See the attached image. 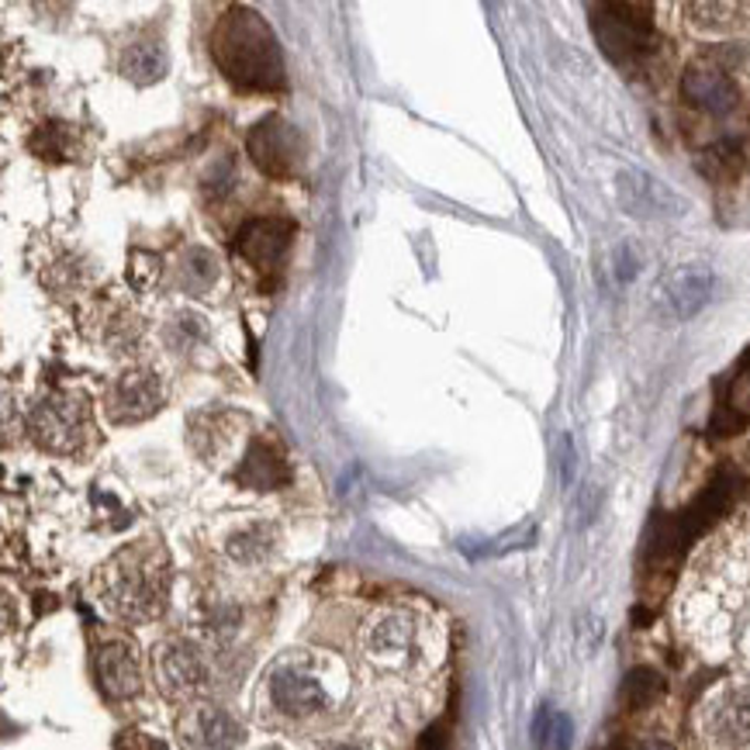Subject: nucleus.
<instances>
[{"label": "nucleus", "instance_id": "obj_33", "mask_svg": "<svg viewBox=\"0 0 750 750\" xmlns=\"http://www.w3.org/2000/svg\"><path fill=\"white\" fill-rule=\"evenodd\" d=\"M640 750H678L674 743H668V740H643L640 743Z\"/></svg>", "mask_w": 750, "mask_h": 750}, {"label": "nucleus", "instance_id": "obj_12", "mask_svg": "<svg viewBox=\"0 0 750 750\" xmlns=\"http://www.w3.org/2000/svg\"><path fill=\"white\" fill-rule=\"evenodd\" d=\"M153 668L159 678V689L170 698H191L204 685V658L194 643L170 640L153 653Z\"/></svg>", "mask_w": 750, "mask_h": 750}, {"label": "nucleus", "instance_id": "obj_7", "mask_svg": "<svg viewBox=\"0 0 750 750\" xmlns=\"http://www.w3.org/2000/svg\"><path fill=\"white\" fill-rule=\"evenodd\" d=\"M32 433L45 450L74 454L87 433V402L74 391H56L32 412Z\"/></svg>", "mask_w": 750, "mask_h": 750}, {"label": "nucleus", "instance_id": "obj_28", "mask_svg": "<svg viewBox=\"0 0 750 750\" xmlns=\"http://www.w3.org/2000/svg\"><path fill=\"white\" fill-rule=\"evenodd\" d=\"M236 180H239V177H236V163H232V156H222V159L215 163V167L208 170V177H204V191H208L211 198H225Z\"/></svg>", "mask_w": 750, "mask_h": 750}, {"label": "nucleus", "instance_id": "obj_27", "mask_svg": "<svg viewBox=\"0 0 750 750\" xmlns=\"http://www.w3.org/2000/svg\"><path fill=\"white\" fill-rule=\"evenodd\" d=\"M69 143H74V135H69V128L66 125H59V122H53V125H42L32 138H29V149L35 153V156H49V159H66V153H69Z\"/></svg>", "mask_w": 750, "mask_h": 750}, {"label": "nucleus", "instance_id": "obj_13", "mask_svg": "<svg viewBox=\"0 0 750 750\" xmlns=\"http://www.w3.org/2000/svg\"><path fill=\"white\" fill-rule=\"evenodd\" d=\"M291 239H294L291 219H277V215L249 219L236 236V253L256 270H273L280 260H284Z\"/></svg>", "mask_w": 750, "mask_h": 750}, {"label": "nucleus", "instance_id": "obj_5", "mask_svg": "<svg viewBox=\"0 0 750 750\" xmlns=\"http://www.w3.org/2000/svg\"><path fill=\"white\" fill-rule=\"evenodd\" d=\"M270 702L280 716H291V719H309L329 709V689H325L322 674L309 664V661H280L270 671V682H267Z\"/></svg>", "mask_w": 750, "mask_h": 750}, {"label": "nucleus", "instance_id": "obj_18", "mask_svg": "<svg viewBox=\"0 0 750 750\" xmlns=\"http://www.w3.org/2000/svg\"><path fill=\"white\" fill-rule=\"evenodd\" d=\"M682 93L685 101L706 114H730L740 101L737 83L713 66H695L682 77Z\"/></svg>", "mask_w": 750, "mask_h": 750}, {"label": "nucleus", "instance_id": "obj_31", "mask_svg": "<svg viewBox=\"0 0 750 750\" xmlns=\"http://www.w3.org/2000/svg\"><path fill=\"white\" fill-rule=\"evenodd\" d=\"M616 273H619V280H633V277H637V256H633V246L629 243L616 246Z\"/></svg>", "mask_w": 750, "mask_h": 750}, {"label": "nucleus", "instance_id": "obj_16", "mask_svg": "<svg viewBox=\"0 0 750 750\" xmlns=\"http://www.w3.org/2000/svg\"><path fill=\"white\" fill-rule=\"evenodd\" d=\"M180 734L191 740L198 750H236L246 740V730L239 719H232L225 709L201 706L180 723Z\"/></svg>", "mask_w": 750, "mask_h": 750}, {"label": "nucleus", "instance_id": "obj_34", "mask_svg": "<svg viewBox=\"0 0 750 750\" xmlns=\"http://www.w3.org/2000/svg\"><path fill=\"white\" fill-rule=\"evenodd\" d=\"M325 750H360V747H354V743H333V747H325Z\"/></svg>", "mask_w": 750, "mask_h": 750}, {"label": "nucleus", "instance_id": "obj_19", "mask_svg": "<svg viewBox=\"0 0 750 750\" xmlns=\"http://www.w3.org/2000/svg\"><path fill=\"white\" fill-rule=\"evenodd\" d=\"M236 481L243 488H253V491H273V488L291 484V467L273 443L253 439L243 463H239V471H236Z\"/></svg>", "mask_w": 750, "mask_h": 750}, {"label": "nucleus", "instance_id": "obj_1", "mask_svg": "<svg viewBox=\"0 0 750 750\" xmlns=\"http://www.w3.org/2000/svg\"><path fill=\"white\" fill-rule=\"evenodd\" d=\"M211 56L239 90L284 87V56L267 21L249 8H228L211 32Z\"/></svg>", "mask_w": 750, "mask_h": 750}, {"label": "nucleus", "instance_id": "obj_9", "mask_svg": "<svg viewBox=\"0 0 750 750\" xmlns=\"http://www.w3.org/2000/svg\"><path fill=\"white\" fill-rule=\"evenodd\" d=\"M706 737L719 750H747L750 747V685H726L706 702Z\"/></svg>", "mask_w": 750, "mask_h": 750}, {"label": "nucleus", "instance_id": "obj_25", "mask_svg": "<svg viewBox=\"0 0 750 750\" xmlns=\"http://www.w3.org/2000/svg\"><path fill=\"white\" fill-rule=\"evenodd\" d=\"M571 734H574V726L564 713L540 709V716H536L533 737L540 750H571Z\"/></svg>", "mask_w": 750, "mask_h": 750}, {"label": "nucleus", "instance_id": "obj_21", "mask_svg": "<svg viewBox=\"0 0 750 750\" xmlns=\"http://www.w3.org/2000/svg\"><path fill=\"white\" fill-rule=\"evenodd\" d=\"M177 280L187 294H208L215 288L219 280V260L215 253H208L201 246H191L180 256V267H177Z\"/></svg>", "mask_w": 750, "mask_h": 750}, {"label": "nucleus", "instance_id": "obj_14", "mask_svg": "<svg viewBox=\"0 0 750 750\" xmlns=\"http://www.w3.org/2000/svg\"><path fill=\"white\" fill-rule=\"evenodd\" d=\"M159 402H163V388L156 373L132 370V373H122L108 391V415L119 426H128V422H143L153 412H159Z\"/></svg>", "mask_w": 750, "mask_h": 750}, {"label": "nucleus", "instance_id": "obj_26", "mask_svg": "<svg viewBox=\"0 0 750 750\" xmlns=\"http://www.w3.org/2000/svg\"><path fill=\"white\" fill-rule=\"evenodd\" d=\"M685 14L692 18V25L709 29V32H726L734 29L743 8L740 4H726V0H713V4H685Z\"/></svg>", "mask_w": 750, "mask_h": 750}, {"label": "nucleus", "instance_id": "obj_11", "mask_svg": "<svg viewBox=\"0 0 750 750\" xmlns=\"http://www.w3.org/2000/svg\"><path fill=\"white\" fill-rule=\"evenodd\" d=\"M713 298V270L702 264L674 267L658 284V304L661 312L674 322L695 318Z\"/></svg>", "mask_w": 750, "mask_h": 750}, {"label": "nucleus", "instance_id": "obj_15", "mask_svg": "<svg viewBox=\"0 0 750 750\" xmlns=\"http://www.w3.org/2000/svg\"><path fill=\"white\" fill-rule=\"evenodd\" d=\"M98 685L108 698H132L143 689V674H138V661L125 640H108L98 647Z\"/></svg>", "mask_w": 750, "mask_h": 750}, {"label": "nucleus", "instance_id": "obj_10", "mask_svg": "<svg viewBox=\"0 0 750 750\" xmlns=\"http://www.w3.org/2000/svg\"><path fill=\"white\" fill-rule=\"evenodd\" d=\"M418 653H422L418 623L408 613H384L367 629V658L373 664L402 671L418 661Z\"/></svg>", "mask_w": 750, "mask_h": 750}, {"label": "nucleus", "instance_id": "obj_3", "mask_svg": "<svg viewBox=\"0 0 750 750\" xmlns=\"http://www.w3.org/2000/svg\"><path fill=\"white\" fill-rule=\"evenodd\" d=\"M740 474L730 471V467H723V471L713 478V484L702 491V495L678 515H658V519L650 523L647 533V564L650 568H668L674 564L678 557L685 553V547L695 540L702 529H709L719 515L734 505L737 491H740Z\"/></svg>", "mask_w": 750, "mask_h": 750}, {"label": "nucleus", "instance_id": "obj_23", "mask_svg": "<svg viewBox=\"0 0 750 750\" xmlns=\"http://www.w3.org/2000/svg\"><path fill=\"white\" fill-rule=\"evenodd\" d=\"M664 678L653 668H633L623 682V702L629 709H650L664 695Z\"/></svg>", "mask_w": 750, "mask_h": 750}, {"label": "nucleus", "instance_id": "obj_2", "mask_svg": "<svg viewBox=\"0 0 750 750\" xmlns=\"http://www.w3.org/2000/svg\"><path fill=\"white\" fill-rule=\"evenodd\" d=\"M98 584L114 616H122L128 623L156 619L170 595L167 550L156 540H138L108 560Z\"/></svg>", "mask_w": 750, "mask_h": 750}, {"label": "nucleus", "instance_id": "obj_20", "mask_svg": "<svg viewBox=\"0 0 750 750\" xmlns=\"http://www.w3.org/2000/svg\"><path fill=\"white\" fill-rule=\"evenodd\" d=\"M167 49H163V42H132L128 49L122 53V77L132 80L135 87H149L156 80L167 77Z\"/></svg>", "mask_w": 750, "mask_h": 750}, {"label": "nucleus", "instance_id": "obj_29", "mask_svg": "<svg viewBox=\"0 0 750 750\" xmlns=\"http://www.w3.org/2000/svg\"><path fill=\"white\" fill-rule=\"evenodd\" d=\"M132 264H135V267L128 270V277H132V284H135V288H149L153 280L159 277V260H156L153 253L135 249V253H132Z\"/></svg>", "mask_w": 750, "mask_h": 750}, {"label": "nucleus", "instance_id": "obj_17", "mask_svg": "<svg viewBox=\"0 0 750 750\" xmlns=\"http://www.w3.org/2000/svg\"><path fill=\"white\" fill-rule=\"evenodd\" d=\"M750 422V354L740 360V367L719 384V402L709 422L713 436H734Z\"/></svg>", "mask_w": 750, "mask_h": 750}, {"label": "nucleus", "instance_id": "obj_4", "mask_svg": "<svg viewBox=\"0 0 750 750\" xmlns=\"http://www.w3.org/2000/svg\"><path fill=\"white\" fill-rule=\"evenodd\" d=\"M592 32L602 53L619 66H633L658 49L650 4H598L592 8Z\"/></svg>", "mask_w": 750, "mask_h": 750}, {"label": "nucleus", "instance_id": "obj_30", "mask_svg": "<svg viewBox=\"0 0 750 750\" xmlns=\"http://www.w3.org/2000/svg\"><path fill=\"white\" fill-rule=\"evenodd\" d=\"M415 750H454L450 743V726L447 723H433L426 734L418 737V747Z\"/></svg>", "mask_w": 750, "mask_h": 750}, {"label": "nucleus", "instance_id": "obj_22", "mask_svg": "<svg viewBox=\"0 0 750 750\" xmlns=\"http://www.w3.org/2000/svg\"><path fill=\"white\" fill-rule=\"evenodd\" d=\"M698 170L706 173L709 180L716 183H730L740 177L743 170V149L734 143V138H723V143L709 146V149H702L698 156Z\"/></svg>", "mask_w": 750, "mask_h": 750}, {"label": "nucleus", "instance_id": "obj_32", "mask_svg": "<svg viewBox=\"0 0 750 750\" xmlns=\"http://www.w3.org/2000/svg\"><path fill=\"white\" fill-rule=\"evenodd\" d=\"M560 463H564V474H560V478H564V484H568L571 481V467H574V447H571L568 436L560 439Z\"/></svg>", "mask_w": 750, "mask_h": 750}, {"label": "nucleus", "instance_id": "obj_35", "mask_svg": "<svg viewBox=\"0 0 750 750\" xmlns=\"http://www.w3.org/2000/svg\"><path fill=\"white\" fill-rule=\"evenodd\" d=\"M598 750H623L619 743H608V747H598Z\"/></svg>", "mask_w": 750, "mask_h": 750}, {"label": "nucleus", "instance_id": "obj_6", "mask_svg": "<svg viewBox=\"0 0 750 750\" xmlns=\"http://www.w3.org/2000/svg\"><path fill=\"white\" fill-rule=\"evenodd\" d=\"M246 153L260 167V173L273 180H291L301 170L304 143L291 122H284L280 114H267V119H260L249 128Z\"/></svg>", "mask_w": 750, "mask_h": 750}, {"label": "nucleus", "instance_id": "obj_24", "mask_svg": "<svg viewBox=\"0 0 750 750\" xmlns=\"http://www.w3.org/2000/svg\"><path fill=\"white\" fill-rule=\"evenodd\" d=\"M273 547V529L256 523V526H246L239 529L236 536L228 540V557L239 560V564H256V560H264Z\"/></svg>", "mask_w": 750, "mask_h": 750}, {"label": "nucleus", "instance_id": "obj_8", "mask_svg": "<svg viewBox=\"0 0 750 750\" xmlns=\"http://www.w3.org/2000/svg\"><path fill=\"white\" fill-rule=\"evenodd\" d=\"M616 198H619V208L626 211V215L633 219H678L685 215V198L674 194L671 187L658 177H650L647 170H619L616 177Z\"/></svg>", "mask_w": 750, "mask_h": 750}]
</instances>
